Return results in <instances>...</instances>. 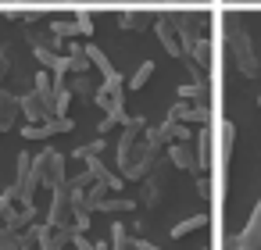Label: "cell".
I'll return each mask as SVG.
<instances>
[{"label":"cell","instance_id":"cell-1","mask_svg":"<svg viewBox=\"0 0 261 250\" xmlns=\"http://www.w3.org/2000/svg\"><path fill=\"white\" fill-rule=\"evenodd\" d=\"M33 168H36V179H40V186H47L50 193L68 186V168H65V154H61V150H54V147H43V150L33 157Z\"/></svg>","mask_w":261,"mask_h":250},{"label":"cell","instance_id":"cell-2","mask_svg":"<svg viewBox=\"0 0 261 250\" xmlns=\"http://www.w3.org/2000/svg\"><path fill=\"white\" fill-rule=\"evenodd\" d=\"M72 197H68V186L65 189H54L50 193V207H47V225L50 229H72Z\"/></svg>","mask_w":261,"mask_h":250},{"label":"cell","instance_id":"cell-3","mask_svg":"<svg viewBox=\"0 0 261 250\" xmlns=\"http://www.w3.org/2000/svg\"><path fill=\"white\" fill-rule=\"evenodd\" d=\"M257 246H261V200L254 204L250 221L243 225V232L229 239V250H257Z\"/></svg>","mask_w":261,"mask_h":250},{"label":"cell","instance_id":"cell-4","mask_svg":"<svg viewBox=\"0 0 261 250\" xmlns=\"http://www.w3.org/2000/svg\"><path fill=\"white\" fill-rule=\"evenodd\" d=\"M18 100H22V118H25V125H43V122L54 118L50 107L43 104V97H40L36 90H33V93H22Z\"/></svg>","mask_w":261,"mask_h":250},{"label":"cell","instance_id":"cell-5","mask_svg":"<svg viewBox=\"0 0 261 250\" xmlns=\"http://www.w3.org/2000/svg\"><path fill=\"white\" fill-rule=\"evenodd\" d=\"M72 129H75V122H72V118H50V122H43V125H22V140L65 136V132H72Z\"/></svg>","mask_w":261,"mask_h":250},{"label":"cell","instance_id":"cell-6","mask_svg":"<svg viewBox=\"0 0 261 250\" xmlns=\"http://www.w3.org/2000/svg\"><path fill=\"white\" fill-rule=\"evenodd\" d=\"M229 47H232L240 68L243 72H254V50H250V40H247V33L240 25H229Z\"/></svg>","mask_w":261,"mask_h":250},{"label":"cell","instance_id":"cell-7","mask_svg":"<svg viewBox=\"0 0 261 250\" xmlns=\"http://www.w3.org/2000/svg\"><path fill=\"white\" fill-rule=\"evenodd\" d=\"M22 118V100L0 86V132H11Z\"/></svg>","mask_w":261,"mask_h":250},{"label":"cell","instance_id":"cell-8","mask_svg":"<svg viewBox=\"0 0 261 250\" xmlns=\"http://www.w3.org/2000/svg\"><path fill=\"white\" fill-rule=\"evenodd\" d=\"M154 33H158L161 47H165L172 58H182V43H179V33H175V25H172V18H168V15L154 22Z\"/></svg>","mask_w":261,"mask_h":250},{"label":"cell","instance_id":"cell-9","mask_svg":"<svg viewBox=\"0 0 261 250\" xmlns=\"http://www.w3.org/2000/svg\"><path fill=\"white\" fill-rule=\"evenodd\" d=\"M33 218H36V204H15V207L4 214V229H11V232H25V229L33 225Z\"/></svg>","mask_w":261,"mask_h":250},{"label":"cell","instance_id":"cell-10","mask_svg":"<svg viewBox=\"0 0 261 250\" xmlns=\"http://www.w3.org/2000/svg\"><path fill=\"white\" fill-rule=\"evenodd\" d=\"M86 172L97 179V182H104L111 193H118L122 189V175H115V172H108V164L100 161V157H86Z\"/></svg>","mask_w":261,"mask_h":250},{"label":"cell","instance_id":"cell-11","mask_svg":"<svg viewBox=\"0 0 261 250\" xmlns=\"http://www.w3.org/2000/svg\"><path fill=\"white\" fill-rule=\"evenodd\" d=\"M83 50H86V58H90V65H93V68H97V72L104 75V82H108V79H122V75L115 72V65L108 61V54H104V50H100L97 43H86Z\"/></svg>","mask_w":261,"mask_h":250},{"label":"cell","instance_id":"cell-12","mask_svg":"<svg viewBox=\"0 0 261 250\" xmlns=\"http://www.w3.org/2000/svg\"><path fill=\"white\" fill-rule=\"evenodd\" d=\"M65 86H68L72 97H79V100H93V97H97V82L90 79V72H86V75H65Z\"/></svg>","mask_w":261,"mask_h":250},{"label":"cell","instance_id":"cell-13","mask_svg":"<svg viewBox=\"0 0 261 250\" xmlns=\"http://www.w3.org/2000/svg\"><path fill=\"white\" fill-rule=\"evenodd\" d=\"M168 161H172L175 168H197V157H193V150H190L186 143H172V147H168Z\"/></svg>","mask_w":261,"mask_h":250},{"label":"cell","instance_id":"cell-14","mask_svg":"<svg viewBox=\"0 0 261 250\" xmlns=\"http://www.w3.org/2000/svg\"><path fill=\"white\" fill-rule=\"evenodd\" d=\"M232 140H236V125H232V122H222V125H218V157H222V164L229 161Z\"/></svg>","mask_w":261,"mask_h":250},{"label":"cell","instance_id":"cell-15","mask_svg":"<svg viewBox=\"0 0 261 250\" xmlns=\"http://www.w3.org/2000/svg\"><path fill=\"white\" fill-rule=\"evenodd\" d=\"M204 225H207V214H190V218H182L179 225H172V236L182 239V236H190V232H197V229H204Z\"/></svg>","mask_w":261,"mask_h":250},{"label":"cell","instance_id":"cell-16","mask_svg":"<svg viewBox=\"0 0 261 250\" xmlns=\"http://www.w3.org/2000/svg\"><path fill=\"white\" fill-rule=\"evenodd\" d=\"M111 250H136V239L129 236V229L122 221L111 225Z\"/></svg>","mask_w":261,"mask_h":250},{"label":"cell","instance_id":"cell-17","mask_svg":"<svg viewBox=\"0 0 261 250\" xmlns=\"http://www.w3.org/2000/svg\"><path fill=\"white\" fill-rule=\"evenodd\" d=\"M133 207H136V200H129V197H104L97 204V211H108V214H122V211H133Z\"/></svg>","mask_w":261,"mask_h":250},{"label":"cell","instance_id":"cell-18","mask_svg":"<svg viewBox=\"0 0 261 250\" xmlns=\"http://www.w3.org/2000/svg\"><path fill=\"white\" fill-rule=\"evenodd\" d=\"M50 36H58V40H72V36H79L75 18H72V22H65V18H50Z\"/></svg>","mask_w":261,"mask_h":250},{"label":"cell","instance_id":"cell-19","mask_svg":"<svg viewBox=\"0 0 261 250\" xmlns=\"http://www.w3.org/2000/svg\"><path fill=\"white\" fill-rule=\"evenodd\" d=\"M154 75V61H143L133 75H129V82H125V90H143L147 86V79Z\"/></svg>","mask_w":261,"mask_h":250},{"label":"cell","instance_id":"cell-20","mask_svg":"<svg viewBox=\"0 0 261 250\" xmlns=\"http://www.w3.org/2000/svg\"><path fill=\"white\" fill-rule=\"evenodd\" d=\"M161 136H165V140H179V143H186L193 132H190L182 122H165V125H161Z\"/></svg>","mask_w":261,"mask_h":250},{"label":"cell","instance_id":"cell-21","mask_svg":"<svg viewBox=\"0 0 261 250\" xmlns=\"http://www.w3.org/2000/svg\"><path fill=\"white\" fill-rule=\"evenodd\" d=\"M100 150H104V140H100V136H97V140H93V143H83V147H75V150H72V154H75V157H79V161H86V157H97V154H100Z\"/></svg>","mask_w":261,"mask_h":250},{"label":"cell","instance_id":"cell-22","mask_svg":"<svg viewBox=\"0 0 261 250\" xmlns=\"http://www.w3.org/2000/svg\"><path fill=\"white\" fill-rule=\"evenodd\" d=\"M207 58H211V47H207V40H197V43H193V50H190V61H197V65H207Z\"/></svg>","mask_w":261,"mask_h":250},{"label":"cell","instance_id":"cell-23","mask_svg":"<svg viewBox=\"0 0 261 250\" xmlns=\"http://www.w3.org/2000/svg\"><path fill=\"white\" fill-rule=\"evenodd\" d=\"M207 154H211V143H207V132L197 136V168H207Z\"/></svg>","mask_w":261,"mask_h":250},{"label":"cell","instance_id":"cell-24","mask_svg":"<svg viewBox=\"0 0 261 250\" xmlns=\"http://www.w3.org/2000/svg\"><path fill=\"white\" fill-rule=\"evenodd\" d=\"M0 250H18V232L0 225Z\"/></svg>","mask_w":261,"mask_h":250},{"label":"cell","instance_id":"cell-25","mask_svg":"<svg viewBox=\"0 0 261 250\" xmlns=\"http://www.w3.org/2000/svg\"><path fill=\"white\" fill-rule=\"evenodd\" d=\"M75 25H79V36H90V33H93V18H90V11H75Z\"/></svg>","mask_w":261,"mask_h":250},{"label":"cell","instance_id":"cell-26","mask_svg":"<svg viewBox=\"0 0 261 250\" xmlns=\"http://www.w3.org/2000/svg\"><path fill=\"white\" fill-rule=\"evenodd\" d=\"M118 25H122V29H140V25H143V15H133V11H125V15L118 18Z\"/></svg>","mask_w":261,"mask_h":250},{"label":"cell","instance_id":"cell-27","mask_svg":"<svg viewBox=\"0 0 261 250\" xmlns=\"http://www.w3.org/2000/svg\"><path fill=\"white\" fill-rule=\"evenodd\" d=\"M72 246H75V250H97V243H90L86 232H75V236H72Z\"/></svg>","mask_w":261,"mask_h":250},{"label":"cell","instance_id":"cell-28","mask_svg":"<svg viewBox=\"0 0 261 250\" xmlns=\"http://www.w3.org/2000/svg\"><path fill=\"white\" fill-rule=\"evenodd\" d=\"M11 207H15V200H11L8 193H0V221H4V214H8Z\"/></svg>","mask_w":261,"mask_h":250},{"label":"cell","instance_id":"cell-29","mask_svg":"<svg viewBox=\"0 0 261 250\" xmlns=\"http://www.w3.org/2000/svg\"><path fill=\"white\" fill-rule=\"evenodd\" d=\"M8 68H11V61H8V54H4V50H0V82L8 79Z\"/></svg>","mask_w":261,"mask_h":250},{"label":"cell","instance_id":"cell-30","mask_svg":"<svg viewBox=\"0 0 261 250\" xmlns=\"http://www.w3.org/2000/svg\"><path fill=\"white\" fill-rule=\"evenodd\" d=\"M136 250H161V246H154V243H147V239H136Z\"/></svg>","mask_w":261,"mask_h":250},{"label":"cell","instance_id":"cell-31","mask_svg":"<svg viewBox=\"0 0 261 250\" xmlns=\"http://www.w3.org/2000/svg\"><path fill=\"white\" fill-rule=\"evenodd\" d=\"M97 250H111V246H108V243H97Z\"/></svg>","mask_w":261,"mask_h":250},{"label":"cell","instance_id":"cell-32","mask_svg":"<svg viewBox=\"0 0 261 250\" xmlns=\"http://www.w3.org/2000/svg\"><path fill=\"white\" fill-rule=\"evenodd\" d=\"M257 104H261V97H257Z\"/></svg>","mask_w":261,"mask_h":250}]
</instances>
